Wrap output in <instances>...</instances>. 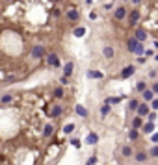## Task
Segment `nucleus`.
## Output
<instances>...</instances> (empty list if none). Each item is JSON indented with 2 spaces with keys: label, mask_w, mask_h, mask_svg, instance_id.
<instances>
[{
  "label": "nucleus",
  "mask_w": 158,
  "mask_h": 165,
  "mask_svg": "<svg viewBox=\"0 0 158 165\" xmlns=\"http://www.w3.org/2000/svg\"><path fill=\"white\" fill-rule=\"evenodd\" d=\"M127 46H128V50L130 52H134V54H143L145 50H143V45H141V41H138L136 37H128L127 39Z\"/></svg>",
  "instance_id": "f257e3e1"
},
{
  "label": "nucleus",
  "mask_w": 158,
  "mask_h": 165,
  "mask_svg": "<svg viewBox=\"0 0 158 165\" xmlns=\"http://www.w3.org/2000/svg\"><path fill=\"white\" fill-rule=\"evenodd\" d=\"M45 54H47V50H45V46H41V45H37V46H33V48H32V58H36V59L43 58Z\"/></svg>",
  "instance_id": "f03ea898"
},
{
  "label": "nucleus",
  "mask_w": 158,
  "mask_h": 165,
  "mask_svg": "<svg viewBox=\"0 0 158 165\" xmlns=\"http://www.w3.org/2000/svg\"><path fill=\"white\" fill-rule=\"evenodd\" d=\"M140 19H141V11L140 9H132V11H130V28H132Z\"/></svg>",
  "instance_id": "7ed1b4c3"
},
{
  "label": "nucleus",
  "mask_w": 158,
  "mask_h": 165,
  "mask_svg": "<svg viewBox=\"0 0 158 165\" xmlns=\"http://www.w3.org/2000/svg\"><path fill=\"white\" fill-rule=\"evenodd\" d=\"M47 63H49L50 67H60V58H58V54H49V56H47Z\"/></svg>",
  "instance_id": "20e7f679"
},
{
  "label": "nucleus",
  "mask_w": 158,
  "mask_h": 165,
  "mask_svg": "<svg viewBox=\"0 0 158 165\" xmlns=\"http://www.w3.org/2000/svg\"><path fill=\"white\" fill-rule=\"evenodd\" d=\"M127 15H128V13H127V8H123V6H121V8H117V9H115V13H114L115 20H123V19H127Z\"/></svg>",
  "instance_id": "39448f33"
},
{
  "label": "nucleus",
  "mask_w": 158,
  "mask_h": 165,
  "mask_svg": "<svg viewBox=\"0 0 158 165\" xmlns=\"http://www.w3.org/2000/svg\"><path fill=\"white\" fill-rule=\"evenodd\" d=\"M67 19H69L71 22H76V20L80 19V13H78V9H69V11H67Z\"/></svg>",
  "instance_id": "423d86ee"
},
{
  "label": "nucleus",
  "mask_w": 158,
  "mask_h": 165,
  "mask_svg": "<svg viewBox=\"0 0 158 165\" xmlns=\"http://www.w3.org/2000/svg\"><path fill=\"white\" fill-rule=\"evenodd\" d=\"M134 37H136V39H138V41H141V43H143V41H145V39H147V32H145V30H143V28H138V30H136V32H134Z\"/></svg>",
  "instance_id": "0eeeda50"
},
{
  "label": "nucleus",
  "mask_w": 158,
  "mask_h": 165,
  "mask_svg": "<svg viewBox=\"0 0 158 165\" xmlns=\"http://www.w3.org/2000/svg\"><path fill=\"white\" fill-rule=\"evenodd\" d=\"M134 71H136V67H134V65H128V67L125 69V71L121 72V78H128V76H132Z\"/></svg>",
  "instance_id": "6e6552de"
},
{
  "label": "nucleus",
  "mask_w": 158,
  "mask_h": 165,
  "mask_svg": "<svg viewBox=\"0 0 158 165\" xmlns=\"http://www.w3.org/2000/svg\"><path fill=\"white\" fill-rule=\"evenodd\" d=\"M136 111H138L140 117H145V115L149 113V106H147V104H140L138 108H136Z\"/></svg>",
  "instance_id": "1a4fd4ad"
},
{
  "label": "nucleus",
  "mask_w": 158,
  "mask_h": 165,
  "mask_svg": "<svg viewBox=\"0 0 158 165\" xmlns=\"http://www.w3.org/2000/svg\"><path fill=\"white\" fill-rule=\"evenodd\" d=\"M141 95H143V100H147V102H151L154 98V91H153V89H145V91H141Z\"/></svg>",
  "instance_id": "9d476101"
},
{
  "label": "nucleus",
  "mask_w": 158,
  "mask_h": 165,
  "mask_svg": "<svg viewBox=\"0 0 158 165\" xmlns=\"http://www.w3.org/2000/svg\"><path fill=\"white\" fill-rule=\"evenodd\" d=\"M141 130H143V132H145V134H153L154 132V122H147V124H141Z\"/></svg>",
  "instance_id": "9b49d317"
},
{
  "label": "nucleus",
  "mask_w": 158,
  "mask_h": 165,
  "mask_svg": "<svg viewBox=\"0 0 158 165\" xmlns=\"http://www.w3.org/2000/svg\"><path fill=\"white\" fill-rule=\"evenodd\" d=\"M73 69H74L73 61H69V63H67V65L63 67V74H65V76H71V74H73Z\"/></svg>",
  "instance_id": "f8f14e48"
},
{
  "label": "nucleus",
  "mask_w": 158,
  "mask_h": 165,
  "mask_svg": "<svg viewBox=\"0 0 158 165\" xmlns=\"http://www.w3.org/2000/svg\"><path fill=\"white\" fill-rule=\"evenodd\" d=\"M61 113H63V108H61V106H54L52 111H50V117H60Z\"/></svg>",
  "instance_id": "ddd939ff"
},
{
  "label": "nucleus",
  "mask_w": 158,
  "mask_h": 165,
  "mask_svg": "<svg viewBox=\"0 0 158 165\" xmlns=\"http://www.w3.org/2000/svg\"><path fill=\"white\" fill-rule=\"evenodd\" d=\"M86 141L89 143V145H95V143H97V141H99V135H97V134H89Z\"/></svg>",
  "instance_id": "4468645a"
},
{
  "label": "nucleus",
  "mask_w": 158,
  "mask_h": 165,
  "mask_svg": "<svg viewBox=\"0 0 158 165\" xmlns=\"http://www.w3.org/2000/svg\"><path fill=\"white\" fill-rule=\"evenodd\" d=\"M74 111H76V113H78L80 117H87V109H86L84 106H80V104L76 106V109H74Z\"/></svg>",
  "instance_id": "2eb2a0df"
},
{
  "label": "nucleus",
  "mask_w": 158,
  "mask_h": 165,
  "mask_svg": "<svg viewBox=\"0 0 158 165\" xmlns=\"http://www.w3.org/2000/svg\"><path fill=\"white\" fill-rule=\"evenodd\" d=\"M141 124H143L141 117H140V115H136V117H134V121H132V126H134V128H141Z\"/></svg>",
  "instance_id": "dca6fc26"
},
{
  "label": "nucleus",
  "mask_w": 158,
  "mask_h": 165,
  "mask_svg": "<svg viewBox=\"0 0 158 165\" xmlns=\"http://www.w3.org/2000/svg\"><path fill=\"white\" fill-rule=\"evenodd\" d=\"M102 52H104L106 58H114V48H112V46H104V50H102Z\"/></svg>",
  "instance_id": "f3484780"
},
{
  "label": "nucleus",
  "mask_w": 158,
  "mask_h": 165,
  "mask_svg": "<svg viewBox=\"0 0 158 165\" xmlns=\"http://www.w3.org/2000/svg\"><path fill=\"white\" fill-rule=\"evenodd\" d=\"M87 78H102V72H99V71H89V72H87Z\"/></svg>",
  "instance_id": "a211bd4d"
},
{
  "label": "nucleus",
  "mask_w": 158,
  "mask_h": 165,
  "mask_svg": "<svg viewBox=\"0 0 158 165\" xmlns=\"http://www.w3.org/2000/svg\"><path fill=\"white\" fill-rule=\"evenodd\" d=\"M121 102V97H110L106 98V104H119Z\"/></svg>",
  "instance_id": "6ab92c4d"
},
{
  "label": "nucleus",
  "mask_w": 158,
  "mask_h": 165,
  "mask_svg": "<svg viewBox=\"0 0 158 165\" xmlns=\"http://www.w3.org/2000/svg\"><path fill=\"white\" fill-rule=\"evenodd\" d=\"M145 89H147V84H145V82H140V84L138 85H136V91H145Z\"/></svg>",
  "instance_id": "aec40b11"
},
{
  "label": "nucleus",
  "mask_w": 158,
  "mask_h": 165,
  "mask_svg": "<svg viewBox=\"0 0 158 165\" xmlns=\"http://www.w3.org/2000/svg\"><path fill=\"white\" fill-rule=\"evenodd\" d=\"M108 113H110V104H104V106L100 108V115H104V117H106Z\"/></svg>",
  "instance_id": "412c9836"
},
{
  "label": "nucleus",
  "mask_w": 158,
  "mask_h": 165,
  "mask_svg": "<svg viewBox=\"0 0 158 165\" xmlns=\"http://www.w3.org/2000/svg\"><path fill=\"white\" fill-rule=\"evenodd\" d=\"M0 100H2V104H9V102L13 100V97H11V95H4V97L0 98Z\"/></svg>",
  "instance_id": "4be33fe9"
},
{
  "label": "nucleus",
  "mask_w": 158,
  "mask_h": 165,
  "mask_svg": "<svg viewBox=\"0 0 158 165\" xmlns=\"http://www.w3.org/2000/svg\"><path fill=\"white\" fill-rule=\"evenodd\" d=\"M136 160H138V161H145L147 160V154L145 152H138V154H136Z\"/></svg>",
  "instance_id": "5701e85b"
},
{
  "label": "nucleus",
  "mask_w": 158,
  "mask_h": 165,
  "mask_svg": "<svg viewBox=\"0 0 158 165\" xmlns=\"http://www.w3.org/2000/svg\"><path fill=\"white\" fill-rule=\"evenodd\" d=\"M73 130H74V124H73V122H69V124H67V126L63 128V132H65V134H71Z\"/></svg>",
  "instance_id": "b1692460"
},
{
  "label": "nucleus",
  "mask_w": 158,
  "mask_h": 165,
  "mask_svg": "<svg viewBox=\"0 0 158 165\" xmlns=\"http://www.w3.org/2000/svg\"><path fill=\"white\" fill-rule=\"evenodd\" d=\"M128 137H130V139H132V141H136V139H138V132H136V128H134V130H130Z\"/></svg>",
  "instance_id": "393cba45"
},
{
  "label": "nucleus",
  "mask_w": 158,
  "mask_h": 165,
  "mask_svg": "<svg viewBox=\"0 0 158 165\" xmlns=\"http://www.w3.org/2000/svg\"><path fill=\"white\" fill-rule=\"evenodd\" d=\"M138 106H140V102L136 100V98H134V100H130V104H128V108H130V109H136Z\"/></svg>",
  "instance_id": "a878e982"
},
{
  "label": "nucleus",
  "mask_w": 158,
  "mask_h": 165,
  "mask_svg": "<svg viewBox=\"0 0 158 165\" xmlns=\"http://www.w3.org/2000/svg\"><path fill=\"white\" fill-rule=\"evenodd\" d=\"M84 33H86V30H84V28H76V30H74V35H76V37H82Z\"/></svg>",
  "instance_id": "bb28decb"
},
{
  "label": "nucleus",
  "mask_w": 158,
  "mask_h": 165,
  "mask_svg": "<svg viewBox=\"0 0 158 165\" xmlns=\"http://www.w3.org/2000/svg\"><path fill=\"white\" fill-rule=\"evenodd\" d=\"M52 132H54V128H52V126H47V128H45V132H43V134H45L47 137H50V135H52Z\"/></svg>",
  "instance_id": "cd10ccee"
},
{
  "label": "nucleus",
  "mask_w": 158,
  "mask_h": 165,
  "mask_svg": "<svg viewBox=\"0 0 158 165\" xmlns=\"http://www.w3.org/2000/svg\"><path fill=\"white\" fill-rule=\"evenodd\" d=\"M147 117H149V121H151V122H154L158 115H156V111H153V113H147Z\"/></svg>",
  "instance_id": "c85d7f7f"
},
{
  "label": "nucleus",
  "mask_w": 158,
  "mask_h": 165,
  "mask_svg": "<svg viewBox=\"0 0 158 165\" xmlns=\"http://www.w3.org/2000/svg\"><path fill=\"white\" fill-rule=\"evenodd\" d=\"M54 97H56V98H61V97H63V91H61V89L58 87L56 91H54Z\"/></svg>",
  "instance_id": "c756f323"
},
{
  "label": "nucleus",
  "mask_w": 158,
  "mask_h": 165,
  "mask_svg": "<svg viewBox=\"0 0 158 165\" xmlns=\"http://www.w3.org/2000/svg\"><path fill=\"white\" fill-rule=\"evenodd\" d=\"M151 156H153V158H158V147H153V148H151Z\"/></svg>",
  "instance_id": "7c9ffc66"
},
{
  "label": "nucleus",
  "mask_w": 158,
  "mask_h": 165,
  "mask_svg": "<svg viewBox=\"0 0 158 165\" xmlns=\"http://www.w3.org/2000/svg\"><path fill=\"white\" fill-rule=\"evenodd\" d=\"M123 154H125V156H130V154H132V150H130V147H123Z\"/></svg>",
  "instance_id": "2f4dec72"
},
{
  "label": "nucleus",
  "mask_w": 158,
  "mask_h": 165,
  "mask_svg": "<svg viewBox=\"0 0 158 165\" xmlns=\"http://www.w3.org/2000/svg\"><path fill=\"white\" fill-rule=\"evenodd\" d=\"M95 163H97V158H89L86 165H95Z\"/></svg>",
  "instance_id": "473e14b6"
},
{
  "label": "nucleus",
  "mask_w": 158,
  "mask_h": 165,
  "mask_svg": "<svg viewBox=\"0 0 158 165\" xmlns=\"http://www.w3.org/2000/svg\"><path fill=\"white\" fill-rule=\"evenodd\" d=\"M71 143H73V147H76V148H80V147H82V145H80V141H78V139H73Z\"/></svg>",
  "instance_id": "72a5a7b5"
},
{
  "label": "nucleus",
  "mask_w": 158,
  "mask_h": 165,
  "mask_svg": "<svg viewBox=\"0 0 158 165\" xmlns=\"http://www.w3.org/2000/svg\"><path fill=\"white\" fill-rule=\"evenodd\" d=\"M151 139H153L154 143H158V134H153V137H151Z\"/></svg>",
  "instance_id": "f704fd0d"
},
{
  "label": "nucleus",
  "mask_w": 158,
  "mask_h": 165,
  "mask_svg": "<svg viewBox=\"0 0 158 165\" xmlns=\"http://www.w3.org/2000/svg\"><path fill=\"white\" fill-rule=\"evenodd\" d=\"M153 91H154V93H158V82H156V84L153 85Z\"/></svg>",
  "instance_id": "c9c22d12"
},
{
  "label": "nucleus",
  "mask_w": 158,
  "mask_h": 165,
  "mask_svg": "<svg viewBox=\"0 0 158 165\" xmlns=\"http://www.w3.org/2000/svg\"><path fill=\"white\" fill-rule=\"evenodd\" d=\"M153 108H154V109H158V100H153Z\"/></svg>",
  "instance_id": "e433bc0d"
},
{
  "label": "nucleus",
  "mask_w": 158,
  "mask_h": 165,
  "mask_svg": "<svg viewBox=\"0 0 158 165\" xmlns=\"http://www.w3.org/2000/svg\"><path fill=\"white\" fill-rule=\"evenodd\" d=\"M132 4H134V6H138V4H141V0H132Z\"/></svg>",
  "instance_id": "4c0bfd02"
},
{
  "label": "nucleus",
  "mask_w": 158,
  "mask_h": 165,
  "mask_svg": "<svg viewBox=\"0 0 158 165\" xmlns=\"http://www.w3.org/2000/svg\"><path fill=\"white\" fill-rule=\"evenodd\" d=\"M4 2H11V0H4Z\"/></svg>",
  "instance_id": "58836bf2"
},
{
  "label": "nucleus",
  "mask_w": 158,
  "mask_h": 165,
  "mask_svg": "<svg viewBox=\"0 0 158 165\" xmlns=\"http://www.w3.org/2000/svg\"><path fill=\"white\" fill-rule=\"evenodd\" d=\"M156 46H158V41H156Z\"/></svg>",
  "instance_id": "ea45409f"
},
{
  "label": "nucleus",
  "mask_w": 158,
  "mask_h": 165,
  "mask_svg": "<svg viewBox=\"0 0 158 165\" xmlns=\"http://www.w3.org/2000/svg\"><path fill=\"white\" fill-rule=\"evenodd\" d=\"M156 61H158V56H156Z\"/></svg>",
  "instance_id": "a19ab883"
}]
</instances>
